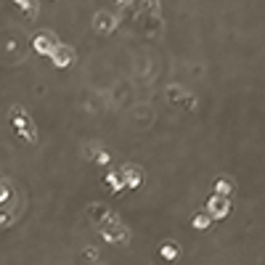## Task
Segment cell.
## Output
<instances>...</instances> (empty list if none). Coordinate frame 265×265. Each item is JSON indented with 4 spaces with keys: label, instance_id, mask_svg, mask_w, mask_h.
<instances>
[{
    "label": "cell",
    "instance_id": "obj_11",
    "mask_svg": "<svg viewBox=\"0 0 265 265\" xmlns=\"http://www.w3.org/2000/svg\"><path fill=\"white\" fill-rule=\"evenodd\" d=\"M212 189H215V194H217V196H226V199H231V191H233V183H231L228 178H217V180H215V186H212Z\"/></svg>",
    "mask_w": 265,
    "mask_h": 265
},
{
    "label": "cell",
    "instance_id": "obj_10",
    "mask_svg": "<svg viewBox=\"0 0 265 265\" xmlns=\"http://www.w3.org/2000/svg\"><path fill=\"white\" fill-rule=\"evenodd\" d=\"M159 255H162L165 260H178V257H180V247H178L175 241H165V244L159 247Z\"/></svg>",
    "mask_w": 265,
    "mask_h": 265
},
{
    "label": "cell",
    "instance_id": "obj_13",
    "mask_svg": "<svg viewBox=\"0 0 265 265\" xmlns=\"http://www.w3.org/2000/svg\"><path fill=\"white\" fill-rule=\"evenodd\" d=\"M210 223H212V220H210V215H207V212H199V215L194 217V220H191V226H194V228H199V231H201V228H207Z\"/></svg>",
    "mask_w": 265,
    "mask_h": 265
},
{
    "label": "cell",
    "instance_id": "obj_2",
    "mask_svg": "<svg viewBox=\"0 0 265 265\" xmlns=\"http://www.w3.org/2000/svg\"><path fill=\"white\" fill-rule=\"evenodd\" d=\"M101 236L106 241H125V239H128V228H125L114 215H109L106 220L101 223Z\"/></svg>",
    "mask_w": 265,
    "mask_h": 265
},
{
    "label": "cell",
    "instance_id": "obj_1",
    "mask_svg": "<svg viewBox=\"0 0 265 265\" xmlns=\"http://www.w3.org/2000/svg\"><path fill=\"white\" fill-rule=\"evenodd\" d=\"M8 119H11V125H13V130H16V135H22L24 141H29V144H35V141H37L35 122H32V117H29L22 106H13V109H11V114H8Z\"/></svg>",
    "mask_w": 265,
    "mask_h": 265
},
{
    "label": "cell",
    "instance_id": "obj_16",
    "mask_svg": "<svg viewBox=\"0 0 265 265\" xmlns=\"http://www.w3.org/2000/svg\"><path fill=\"white\" fill-rule=\"evenodd\" d=\"M96 159H98V165H109V154H106V151H98Z\"/></svg>",
    "mask_w": 265,
    "mask_h": 265
},
{
    "label": "cell",
    "instance_id": "obj_3",
    "mask_svg": "<svg viewBox=\"0 0 265 265\" xmlns=\"http://www.w3.org/2000/svg\"><path fill=\"white\" fill-rule=\"evenodd\" d=\"M228 212H231V199L212 194L210 201H207V215H210V220H223Z\"/></svg>",
    "mask_w": 265,
    "mask_h": 265
},
{
    "label": "cell",
    "instance_id": "obj_4",
    "mask_svg": "<svg viewBox=\"0 0 265 265\" xmlns=\"http://www.w3.org/2000/svg\"><path fill=\"white\" fill-rule=\"evenodd\" d=\"M32 48H35L40 56H51V53L58 48V40H56L53 32H37V35L32 37Z\"/></svg>",
    "mask_w": 265,
    "mask_h": 265
},
{
    "label": "cell",
    "instance_id": "obj_9",
    "mask_svg": "<svg viewBox=\"0 0 265 265\" xmlns=\"http://www.w3.org/2000/svg\"><path fill=\"white\" fill-rule=\"evenodd\" d=\"M16 8L24 11V16L27 19H35V13H37V0H11Z\"/></svg>",
    "mask_w": 265,
    "mask_h": 265
},
{
    "label": "cell",
    "instance_id": "obj_17",
    "mask_svg": "<svg viewBox=\"0 0 265 265\" xmlns=\"http://www.w3.org/2000/svg\"><path fill=\"white\" fill-rule=\"evenodd\" d=\"M85 255H88V260H96V257H98V255H96V249H93V247H88V249H85Z\"/></svg>",
    "mask_w": 265,
    "mask_h": 265
},
{
    "label": "cell",
    "instance_id": "obj_7",
    "mask_svg": "<svg viewBox=\"0 0 265 265\" xmlns=\"http://www.w3.org/2000/svg\"><path fill=\"white\" fill-rule=\"evenodd\" d=\"M104 186H106L112 194L125 191V183H122V173H119V170H109V173L104 175Z\"/></svg>",
    "mask_w": 265,
    "mask_h": 265
},
{
    "label": "cell",
    "instance_id": "obj_12",
    "mask_svg": "<svg viewBox=\"0 0 265 265\" xmlns=\"http://www.w3.org/2000/svg\"><path fill=\"white\" fill-rule=\"evenodd\" d=\"M109 215H112V212H109V210H106L104 205H90V217H93V220H96L98 226H101V223L106 220Z\"/></svg>",
    "mask_w": 265,
    "mask_h": 265
},
{
    "label": "cell",
    "instance_id": "obj_14",
    "mask_svg": "<svg viewBox=\"0 0 265 265\" xmlns=\"http://www.w3.org/2000/svg\"><path fill=\"white\" fill-rule=\"evenodd\" d=\"M8 199H11V183L0 178V205H3V201H8Z\"/></svg>",
    "mask_w": 265,
    "mask_h": 265
},
{
    "label": "cell",
    "instance_id": "obj_6",
    "mask_svg": "<svg viewBox=\"0 0 265 265\" xmlns=\"http://www.w3.org/2000/svg\"><path fill=\"white\" fill-rule=\"evenodd\" d=\"M119 173H122V183H125V189H138L141 186V180H144V173H141V167L138 165H125V167H119Z\"/></svg>",
    "mask_w": 265,
    "mask_h": 265
},
{
    "label": "cell",
    "instance_id": "obj_5",
    "mask_svg": "<svg viewBox=\"0 0 265 265\" xmlns=\"http://www.w3.org/2000/svg\"><path fill=\"white\" fill-rule=\"evenodd\" d=\"M48 58H51V64H53L56 69H67V67L74 64V51L69 48V45H61V43H58V48H56Z\"/></svg>",
    "mask_w": 265,
    "mask_h": 265
},
{
    "label": "cell",
    "instance_id": "obj_15",
    "mask_svg": "<svg viewBox=\"0 0 265 265\" xmlns=\"http://www.w3.org/2000/svg\"><path fill=\"white\" fill-rule=\"evenodd\" d=\"M11 223H13V212H8V210L0 212V226H11Z\"/></svg>",
    "mask_w": 265,
    "mask_h": 265
},
{
    "label": "cell",
    "instance_id": "obj_8",
    "mask_svg": "<svg viewBox=\"0 0 265 265\" xmlns=\"http://www.w3.org/2000/svg\"><path fill=\"white\" fill-rule=\"evenodd\" d=\"M117 27V19L112 16V13H104V11H98L96 13V29L104 35V32H112V29Z\"/></svg>",
    "mask_w": 265,
    "mask_h": 265
}]
</instances>
